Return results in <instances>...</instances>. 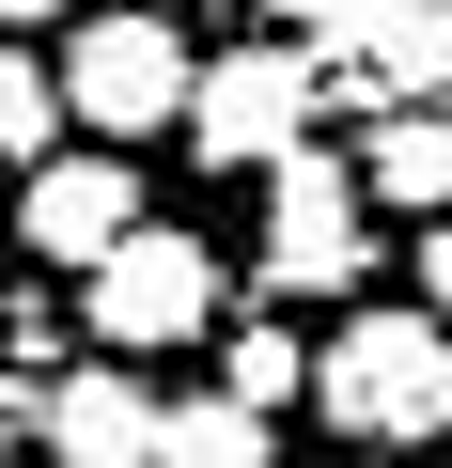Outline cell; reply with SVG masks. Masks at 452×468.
I'll return each mask as SVG.
<instances>
[{
  "instance_id": "1",
  "label": "cell",
  "mask_w": 452,
  "mask_h": 468,
  "mask_svg": "<svg viewBox=\"0 0 452 468\" xmlns=\"http://www.w3.org/2000/svg\"><path fill=\"white\" fill-rule=\"evenodd\" d=\"M312 406L374 452H436L452 437V328L436 313H343L312 344Z\"/></svg>"
},
{
  "instance_id": "2",
  "label": "cell",
  "mask_w": 452,
  "mask_h": 468,
  "mask_svg": "<svg viewBox=\"0 0 452 468\" xmlns=\"http://www.w3.org/2000/svg\"><path fill=\"white\" fill-rule=\"evenodd\" d=\"M79 282H94V344H110V359H141V344H203V328H218V250H203L187 218H125Z\"/></svg>"
},
{
  "instance_id": "3",
  "label": "cell",
  "mask_w": 452,
  "mask_h": 468,
  "mask_svg": "<svg viewBox=\"0 0 452 468\" xmlns=\"http://www.w3.org/2000/svg\"><path fill=\"white\" fill-rule=\"evenodd\" d=\"M266 282L281 297H359L374 282V203H359V172L343 156H266Z\"/></svg>"
},
{
  "instance_id": "4",
  "label": "cell",
  "mask_w": 452,
  "mask_h": 468,
  "mask_svg": "<svg viewBox=\"0 0 452 468\" xmlns=\"http://www.w3.org/2000/svg\"><path fill=\"white\" fill-rule=\"evenodd\" d=\"M187 156H218V172H266V156H297L312 141V48H218V63H187Z\"/></svg>"
},
{
  "instance_id": "5",
  "label": "cell",
  "mask_w": 452,
  "mask_h": 468,
  "mask_svg": "<svg viewBox=\"0 0 452 468\" xmlns=\"http://www.w3.org/2000/svg\"><path fill=\"white\" fill-rule=\"evenodd\" d=\"M63 110H79L94 141H156V125L187 110V32H172V16H79Z\"/></svg>"
},
{
  "instance_id": "6",
  "label": "cell",
  "mask_w": 452,
  "mask_h": 468,
  "mask_svg": "<svg viewBox=\"0 0 452 468\" xmlns=\"http://www.w3.org/2000/svg\"><path fill=\"white\" fill-rule=\"evenodd\" d=\"M32 437H47V468H156V390H141V359H79V375L32 406Z\"/></svg>"
},
{
  "instance_id": "7",
  "label": "cell",
  "mask_w": 452,
  "mask_h": 468,
  "mask_svg": "<svg viewBox=\"0 0 452 468\" xmlns=\"http://www.w3.org/2000/svg\"><path fill=\"white\" fill-rule=\"evenodd\" d=\"M125 218H141L125 156H32V187H16V250H32V266H94Z\"/></svg>"
},
{
  "instance_id": "8",
  "label": "cell",
  "mask_w": 452,
  "mask_h": 468,
  "mask_svg": "<svg viewBox=\"0 0 452 468\" xmlns=\"http://www.w3.org/2000/svg\"><path fill=\"white\" fill-rule=\"evenodd\" d=\"M359 203H374V218H452V110L405 94V110L359 141Z\"/></svg>"
},
{
  "instance_id": "9",
  "label": "cell",
  "mask_w": 452,
  "mask_h": 468,
  "mask_svg": "<svg viewBox=\"0 0 452 468\" xmlns=\"http://www.w3.org/2000/svg\"><path fill=\"white\" fill-rule=\"evenodd\" d=\"M359 48L390 94H452V0H359Z\"/></svg>"
},
{
  "instance_id": "10",
  "label": "cell",
  "mask_w": 452,
  "mask_h": 468,
  "mask_svg": "<svg viewBox=\"0 0 452 468\" xmlns=\"http://www.w3.org/2000/svg\"><path fill=\"white\" fill-rule=\"evenodd\" d=\"M156 468H266V406H235V390L156 406Z\"/></svg>"
},
{
  "instance_id": "11",
  "label": "cell",
  "mask_w": 452,
  "mask_h": 468,
  "mask_svg": "<svg viewBox=\"0 0 452 468\" xmlns=\"http://www.w3.org/2000/svg\"><path fill=\"white\" fill-rule=\"evenodd\" d=\"M47 125H63V79H47L32 48H0V156L32 172V156H47Z\"/></svg>"
},
{
  "instance_id": "12",
  "label": "cell",
  "mask_w": 452,
  "mask_h": 468,
  "mask_svg": "<svg viewBox=\"0 0 452 468\" xmlns=\"http://www.w3.org/2000/svg\"><path fill=\"white\" fill-rule=\"evenodd\" d=\"M312 359H297V328H235V344H218V390H235V406H281Z\"/></svg>"
},
{
  "instance_id": "13",
  "label": "cell",
  "mask_w": 452,
  "mask_h": 468,
  "mask_svg": "<svg viewBox=\"0 0 452 468\" xmlns=\"http://www.w3.org/2000/svg\"><path fill=\"white\" fill-rule=\"evenodd\" d=\"M421 313L452 328V218H421Z\"/></svg>"
},
{
  "instance_id": "14",
  "label": "cell",
  "mask_w": 452,
  "mask_h": 468,
  "mask_svg": "<svg viewBox=\"0 0 452 468\" xmlns=\"http://www.w3.org/2000/svg\"><path fill=\"white\" fill-rule=\"evenodd\" d=\"M47 16H63V0H0V32H47Z\"/></svg>"
}]
</instances>
